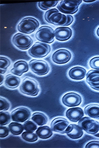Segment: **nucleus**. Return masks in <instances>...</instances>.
I'll use <instances>...</instances> for the list:
<instances>
[{
    "instance_id": "bb28decb",
    "label": "nucleus",
    "mask_w": 99,
    "mask_h": 148,
    "mask_svg": "<svg viewBox=\"0 0 99 148\" xmlns=\"http://www.w3.org/2000/svg\"><path fill=\"white\" fill-rule=\"evenodd\" d=\"M36 134L33 132H25L22 134L21 137L23 140L27 142H34L38 140V136Z\"/></svg>"
},
{
    "instance_id": "393cba45",
    "label": "nucleus",
    "mask_w": 99,
    "mask_h": 148,
    "mask_svg": "<svg viewBox=\"0 0 99 148\" xmlns=\"http://www.w3.org/2000/svg\"><path fill=\"white\" fill-rule=\"evenodd\" d=\"M58 2V1L39 2L38 3V6L42 10H47L52 8V7L56 6Z\"/></svg>"
},
{
    "instance_id": "6e6552de",
    "label": "nucleus",
    "mask_w": 99,
    "mask_h": 148,
    "mask_svg": "<svg viewBox=\"0 0 99 148\" xmlns=\"http://www.w3.org/2000/svg\"><path fill=\"white\" fill-rule=\"evenodd\" d=\"M79 125L87 133L91 134H97L99 131V123L90 118H81L78 122Z\"/></svg>"
},
{
    "instance_id": "ddd939ff",
    "label": "nucleus",
    "mask_w": 99,
    "mask_h": 148,
    "mask_svg": "<svg viewBox=\"0 0 99 148\" xmlns=\"http://www.w3.org/2000/svg\"><path fill=\"white\" fill-rule=\"evenodd\" d=\"M69 122L64 118H57L52 121L51 128L52 131L60 133L65 134L67 128L68 127Z\"/></svg>"
},
{
    "instance_id": "6ab92c4d",
    "label": "nucleus",
    "mask_w": 99,
    "mask_h": 148,
    "mask_svg": "<svg viewBox=\"0 0 99 148\" xmlns=\"http://www.w3.org/2000/svg\"><path fill=\"white\" fill-rule=\"evenodd\" d=\"M87 71L84 68L80 66H76L71 69L69 72V76L73 80H79L85 78Z\"/></svg>"
},
{
    "instance_id": "4be33fe9",
    "label": "nucleus",
    "mask_w": 99,
    "mask_h": 148,
    "mask_svg": "<svg viewBox=\"0 0 99 148\" xmlns=\"http://www.w3.org/2000/svg\"><path fill=\"white\" fill-rule=\"evenodd\" d=\"M36 134L41 139H47L52 136V132L48 126H43L38 128Z\"/></svg>"
},
{
    "instance_id": "1a4fd4ad",
    "label": "nucleus",
    "mask_w": 99,
    "mask_h": 148,
    "mask_svg": "<svg viewBox=\"0 0 99 148\" xmlns=\"http://www.w3.org/2000/svg\"><path fill=\"white\" fill-rule=\"evenodd\" d=\"M31 70L39 76H43L50 71V66L46 62L42 60H33L29 62Z\"/></svg>"
},
{
    "instance_id": "f704fd0d",
    "label": "nucleus",
    "mask_w": 99,
    "mask_h": 148,
    "mask_svg": "<svg viewBox=\"0 0 99 148\" xmlns=\"http://www.w3.org/2000/svg\"><path fill=\"white\" fill-rule=\"evenodd\" d=\"M3 79H4V77L3 76L2 74H1V85L2 84L3 81Z\"/></svg>"
},
{
    "instance_id": "f8f14e48",
    "label": "nucleus",
    "mask_w": 99,
    "mask_h": 148,
    "mask_svg": "<svg viewBox=\"0 0 99 148\" xmlns=\"http://www.w3.org/2000/svg\"><path fill=\"white\" fill-rule=\"evenodd\" d=\"M80 95L74 92L68 93L62 98V102L67 107H76L81 103Z\"/></svg>"
},
{
    "instance_id": "39448f33",
    "label": "nucleus",
    "mask_w": 99,
    "mask_h": 148,
    "mask_svg": "<svg viewBox=\"0 0 99 148\" xmlns=\"http://www.w3.org/2000/svg\"><path fill=\"white\" fill-rule=\"evenodd\" d=\"M82 2L81 0L62 1L57 8L60 12L66 14H73L77 12L79 6Z\"/></svg>"
},
{
    "instance_id": "f3484780",
    "label": "nucleus",
    "mask_w": 99,
    "mask_h": 148,
    "mask_svg": "<svg viewBox=\"0 0 99 148\" xmlns=\"http://www.w3.org/2000/svg\"><path fill=\"white\" fill-rule=\"evenodd\" d=\"M65 134L72 139H78L82 137L83 132L80 126L76 124H71L67 128Z\"/></svg>"
},
{
    "instance_id": "20e7f679",
    "label": "nucleus",
    "mask_w": 99,
    "mask_h": 148,
    "mask_svg": "<svg viewBox=\"0 0 99 148\" xmlns=\"http://www.w3.org/2000/svg\"><path fill=\"white\" fill-rule=\"evenodd\" d=\"M51 50L49 45L41 42H36L29 50V55L35 58H43L47 56Z\"/></svg>"
},
{
    "instance_id": "c9c22d12",
    "label": "nucleus",
    "mask_w": 99,
    "mask_h": 148,
    "mask_svg": "<svg viewBox=\"0 0 99 148\" xmlns=\"http://www.w3.org/2000/svg\"><path fill=\"white\" fill-rule=\"evenodd\" d=\"M83 1H84V2H85L90 3L93 2H94V1H95V0H93V1H86V0H84Z\"/></svg>"
},
{
    "instance_id": "a211bd4d",
    "label": "nucleus",
    "mask_w": 99,
    "mask_h": 148,
    "mask_svg": "<svg viewBox=\"0 0 99 148\" xmlns=\"http://www.w3.org/2000/svg\"><path fill=\"white\" fill-rule=\"evenodd\" d=\"M29 70V66L25 61H19L14 64L13 67L11 70L10 72L18 76H21L24 73L27 72Z\"/></svg>"
},
{
    "instance_id": "72a5a7b5",
    "label": "nucleus",
    "mask_w": 99,
    "mask_h": 148,
    "mask_svg": "<svg viewBox=\"0 0 99 148\" xmlns=\"http://www.w3.org/2000/svg\"><path fill=\"white\" fill-rule=\"evenodd\" d=\"M0 70H1V74H3L6 72L7 69H1Z\"/></svg>"
},
{
    "instance_id": "9d476101",
    "label": "nucleus",
    "mask_w": 99,
    "mask_h": 148,
    "mask_svg": "<svg viewBox=\"0 0 99 148\" xmlns=\"http://www.w3.org/2000/svg\"><path fill=\"white\" fill-rule=\"evenodd\" d=\"M31 113L29 109L25 107H21L15 109L11 113L13 121L19 123H23L30 119Z\"/></svg>"
},
{
    "instance_id": "423d86ee",
    "label": "nucleus",
    "mask_w": 99,
    "mask_h": 148,
    "mask_svg": "<svg viewBox=\"0 0 99 148\" xmlns=\"http://www.w3.org/2000/svg\"><path fill=\"white\" fill-rule=\"evenodd\" d=\"M54 32L52 27L43 26L38 29L35 34L36 38L46 43H52L54 41Z\"/></svg>"
},
{
    "instance_id": "412c9836",
    "label": "nucleus",
    "mask_w": 99,
    "mask_h": 148,
    "mask_svg": "<svg viewBox=\"0 0 99 148\" xmlns=\"http://www.w3.org/2000/svg\"><path fill=\"white\" fill-rule=\"evenodd\" d=\"M85 114L89 117L99 119V105L91 104L85 108Z\"/></svg>"
},
{
    "instance_id": "c756f323",
    "label": "nucleus",
    "mask_w": 99,
    "mask_h": 148,
    "mask_svg": "<svg viewBox=\"0 0 99 148\" xmlns=\"http://www.w3.org/2000/svg\"><path fill=\"white\" fill-rule=\"evenodd\" d=\"M10 65V61L7 58L0 57V67L1 69H7Z\"/></svg>"
},
{
    "instance_id": "9b49d317",
    "label": "nucleus",
    "mask_w": 99,
    "mask_h": 148,
    "mask_svg": "<svg viewBox=\"0 0 99 148\" xmlns=\"http://www.w3.org/2000/svg\"><path fill=\"white\" fill-rule=\"evenodd\" d=\"M71 58V54L66 49L58 50L55 52L52 56V59L56 64H64L67 63Z\"/></svg>"
},
{
    "instance_id": "e433bc0d",
    "label": "nucleus",
    "mask_w": 99,
    "mask_h": 148,
    "mask_svg": "<svg viewBox=\"0 0 99 148\" xmlns=\"http://www.w3.org/2000/svg\"><path fill=\"white\" fill-rule=\"evenodd\" d=\"M97 34L98 36L99 37V27H98V29H97Z\"/></svg>"
},
{
    "instance_id": "dca6fc26",
    "label": "nucleus",
    "mask_w": 99,
    "mask_h": 148,
    "mask_svg": "<svg viewBox=\"0 0 99 148\" xmlns=\"http://www.w3.org/2000/svg\"><path fill=\"white\" fill-rule=\"evenodd\" d=\"M84 113L82 109L75 107L69 109L66 112V116L71 121L77 122L83 117Z\"/></svg>"
},
{
    "instance_id": "0eeeda50",
    "label": "nucleus",
    "mask_w": 99,
    "mask_h": 148,
    "mask_svg": "<svg viewBox=\"0 0 99 148\" xmlns=\"http://www.w3.org/2000/svg\"><path fill=\"white\" fill-rule=\"evenodd\" d=\"M13 44L21 50L28 49L33 43L31 37L21 33H18L13 36L12 40Z\"/></svg>"
},
{
    "instance_id": "f03ea898",
    "label": "nucleus",
    "mask_w": 99,
    "mask_h": 148,
    "mask_svg": "<svg viewBox=\"0 0 99 148\" xmlns=\"http://www.w3.org/2000/svg\"><path fill=\"white\" fill-rule=\"evenodd\" d=\"M19 89L23 94L33 97L37 95L39 92L37 82L29 77H26L23 80Z\"/></svg>"
},
{
    "instance_id": "4c0bfd02",
    "label": "nucleus",
    "mask_w": 99,
    "mask_h": 148,
    "mask_svg": "<svg viewBox=\"0 0 99 148\" xmlns=\"http://www.w3.org/2000/svg\"><path fill=\"white\" fill-rule=\"evenodd\" d=\"M94 136H98V137H99V134H94Z\"/></svg>"
},
{
    "instance_id": "c85d7f7f",
    "label": "nucleus",
    "mask_w": 99,
    "mask_h": 148,
    "mask_svg": "<svg viewBox=\"0 0 99 148\" xmlns=\"http://www.w3.org/2000/svg\"><path fill=\"white\" fill-rule=\"evenodd\" d=\"M10 106V103L6 99L1 97L0 99V110L1 111H7Z\"/></svg>"
},
{
    "instance_id": "4468645a",
    "label": "nucleus",
    "mask_w": 99,
    "mask_h": 148,
    "mask_svg": "<svg viewBox=\"0 0 99 148\" xmlns=\"http://www.w3.org/2000/svg\"><path fill=\"white\" fill-rule=\"evenodd\" d=\"M87 82L92 88L99 91V70H91L87 75Z\"/></svg>"
},
{
    "instance_id": "aec40b11",
    "label": "nucleus",
    "mask_w": 99,
    "mask_h": 148,
    "mask_svg": "<svg viewBox=\"0 0 99 148\" xmlns=\"http://www.w3.org/2000/svg\"><path fill=\"white\" fill-rule=\"evenodd\" d=\"M20 82L21 79L18 77L9 74L6 77L5 85L9 88L14 89L19 86Z\"/></svg>"
},
{
    "instance_id": "5701e85b",
    "label": "nucleus",
    "mask_w": 99,
    "mask_h": 148,
    "mask_svg": "<svg viewBox=\"0 0 99 148\" xmlns=\"http://www.w3.org/2000/svg\"><path fill=\"white\" fill-rule=\"evenodd\" d=\"M31 119L39 126H43L47 123L48 118L47 116L43 113L36 112L33 114Z\"/></svg>"
},
{
    "instance_id": "f257e3e1",
    "label": "nucleus",
    "mask_w": 99,
    "mask_h": 148,
    "mask_svg": "<svg viewBox=\"0 0 99 148\" xmlns=\"http://www.w3.org/2000/svg\"><path fill=\"white\" fill-rule=\"evenodd\" d=\"M44 18L47 23L56 25L62 26L69 25L74 20L72 16L60 13L58 10L55 8L46 11L44 15Z\"/></svg>"
},
{
    "instance_id": "b1692460",
    "label": "nucleus",
    "mask_w": 99,
    "mask_h": 148,
    "mask_svg": "<svg viewBox=\"0 0 99 148\" xmlns=\"http://www.w3.org/2000/svg\"><path fill=\"white\" fill-rule=\"evenodd\" d=\"M9 130L11 134L15 136H18L22 134L23 131V125L19 122L11 123L8 126Z\"/></svg>"
},
{
    "instance_id": "473e14b6",
    "label": "nucleus",
    "mask_w": 99,
    "mask_h": 148,
    "mask_svg": "<svg viewBox=\"0 0 99 148\" xmlns=\"http://www.w3.org/2000/svg\"><path fill=\"white\" fill-rule=\"evenodd\" d=\"M86 148H99V142L98 141H91L87 144Z\"/></svg>"
},
{
    "instance_id": "2f4dec72",
    "label": "nucleus",
    "mask_w": 99,
    "mask_h": 148,
    "mask_svg": "<svg viewBox=\"0 0 99 148\" xmlns=\"http://www.w3.org/2000/svg\"><path fill=\"white\" fill-rule=\"evenodd\" d=\"M9 130L7 127L1 126L0 127V137L4 138L8 136L9 134Z\"/></svg>"
},
{
    "instance_id": "cd10ccee",
    "label": "nucleus",
    "mask_w": 99,
    "mask_h": 148,
    "mask_svg": "<svg viewBox=\"0 0 99 148\" xmlns=\"http://www.w3.org/2000/svg\"><path fill=\"white\" fill-rule=\"evenodd\" d=\"M23 127L25 131L29 132H33L37 130V126L31 121H27L23 124Z\"/></svg>"
},
{
    "instance_id": "7ed1b4c3",
    "label": "nucleus",
    "mask_w": 99,
    "mask_h": 148,
    "mask_svg": "<svg viewBox=\"0 0 99 148\" xmlns=\"http://www.w3.org/2000/svg\"><path fill=\"white\" fill-rule=\"evenodd\" d=\"M39 26V23L36 19L33 17H25L19 23L17 29L21 33L30 34L35 32Z\"/></svg>"
},
{
    "instance_id": "2eb2a0df",
    "label": "nucleus",
    "mask_w": 99,
    "mask_h": 148,
    "mask_svg": "<svg viewBox=\"0 0 99 148\" xmlns=\"http://www.w3.org/2000/svg\"><path fill=\"white\" fill-rule=\"evenodd\" d=\"M72 35V31L68 27H60L54 31L56 39L60 41H65L70 38Z\"/></svg>"
},
{
    "instance_id": "a878e982",
    "label": "nucleus",
    "mask_w": 99,
    "mask_h": 148,
    "mask_svg": "<svg viewBox=\"0 0 99 148\" xmlns=\"http://www.w3.org/2000/svg\"><path fill=\"white\" fill-rule=\"evenodd\" d=\"M11 117L8 112L1 111L0 113V123L1 126L7 125L10 122Z\"/></svg>"
},
{
    "instance_id": "7c9ffc66",
    "label": "nucleus",
    "mask_w": 99,
    "mask_h": 148,
    "mask_svg": "<svg viewBox=\"0 0 99 148\" xmlns=\"http://www.w3.org/2000/svg\"><path fill=\"white\" fill-rule=\"evenodd\" d=\"M89 65L93 69L99 70V57L93 58L90 60Z\"/></svg>"
}]
</instances>
